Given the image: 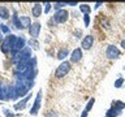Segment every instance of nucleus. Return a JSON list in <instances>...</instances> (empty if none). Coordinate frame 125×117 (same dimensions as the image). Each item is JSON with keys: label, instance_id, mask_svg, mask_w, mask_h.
<instances>
[{"label": "nucleus", "instance_id": "nucleus-1", "mask_svg": "<svg viewBox=\"0 0 125 117\" xmlns=\"http://www.w3.org/2000/svg\"><path fill=\"white\" fill-rule=\"evenodd\" d=\"M18 37H16L13 34H8L4 40L1 42V52L3 53H9L13 51L14 48V44H16V40H17Z\"/></svg>", "mask_w": 125, "mask_h": 117}, {"label": "nucleus", "instance_id": "nucleus-2", "mask_svg": "<svg viewBox=\"0 0 125 117\" xmlns=\"http://www.w3.org/2000/svg\"><path fill=\"white\" fill-rule=\"evenodd\" d=\"M69 70H70V62L69 61H62L61 64L57 66L56 72H55V77H56V78L65 77L66 74L69 73Z\"/></svg>", "mask_w": 125, "mask_h": 117}, {"label": "nucleus", "instance_id": "nucleus-3", "mask_svg": "<svg viewBox=\"0 0 125 117\" xmlns=\"http://www.w3.org/2000/svg\"><path fill=\"white\" fill-rule=\"evenodd\" d=\"M105 56H107L108 58H111V60H113V58H119L120 57V49L113 44L108 46L107 51H105Z\"/></svg>", "mask_w": 125, "mask_h": 117}, {"label": "nucleus", "instance_id": "nucleus-4", "mask_svg": "<svg viewBox=\"0 0 125 117\" xmlns=\"http://www.w3.org/2000/svg\"><path fill=\"white\" fill-rule=\"evenodd\" d=\"M68 16H69V13L65 9H60V10H56V13L53 16V20L57 23H64L68 20Z\"/></svg>", "mask_w": 125, "mask_h": 117}, {"label": "nucleus", "instance_id": "nucleus-5", "mask_svg": "<svg viewBox=\"0 0 125 117\" xmlns=\"http://www.w3.org/2000/svg\"><path fill=\"white\" fill-rule=\"evenodd\" d=\"M25 43H26V40H25V38L22 37H18L17 38V40H16V44H14V48H13V51H12V55H17V53H20L21 51L25 48Z\"/></svg>", "mask_w": 125, "mask_h": 117}, {"label": "nucleus", "instance_id": "nucleus-6", "mask_svg": "<svg viewBox=\"0 0 125 117\" xmlns=\"http://www.w3.org/2000/svg\"><path fill=\"white\" fill-rule=\"evenodd\" d=\"M41 23L39 22H34L31 23V26L29 27V34L30 37H33V39H37L39 37V33H41Z\"/></svg>", "mask_w": 125, "mask_h": 117}, {"label": "nucleus", "instance_id": "nucleus-7", "mask_svg": "<svg viewBox=\"0 0 125 117\" xmlns=\"http://www.w3.org/2000/svg\"><path fill=\"white\" fill-rule=\"evenodd\" d=\"M41 101H42V91H38L37 94V98H35V103L33 105V108L30 109V115L35 116L39 111V108H41Z\"/></svg>", "mask_w": 125, "mask_h": 117}, {"label": "nucleus", "instance_id": "nucleus-8", "mask_svg": "<svg viewBox=\"0 0 125 117\" xmlns=\"http://www.w3.org/2000/svg\"><path fill=\"white\" fill-rule=\"evenodd\" d=\"M93 44H94V37L93 35H86L81 42V47L83 49H90L93 47Z\"/></svg>", "mask_w": 125, "mask_h": 117}, {"label": "nucleus", "instance_id": "nucleus-9", "mask_svg": "<svg viewBox=\"0 0 125 117\" xmlns=\"http://www.w3.org/2000/svg\"><path fill=\"white\" fill-rule=\"evenodd\" d=\"M82 58V49L76 48L73 49V52L70 53V62H78Z\"/></svg>", "mask_w": 125, "mask_h": 117}, {"label": "nucleus", "instance_id": "nucleus-10", "mask_svg": "<svg viewBox=\"0 0 125 117\" xmlns=\"http://www.w3.org/2000/svg\"><path fill=\"white\" fill-rule=\"evenodd\" d=\"M20 22H21L22 29H26V27H30L31 26L30 17H27V16H20Z\"/></svg>", "mask_w": 125, "mask_h": 117}, {"label": "nucleus", "instance_id": "nucleus-11", "mask_svg": "<svg viewBox=\"0 0 125 117\" xmlns=\"http://www.w3.org/2000/svg\"><path fill=\"white\" fill-rule=\"evenodd\" d=\"M31 14L34 17H39L42 14V5L41 4H34V7L31 8Z\"/></svg>", "mask_w": 125, "mask_h": 117}, {"label": "nucleus", "instance_id": "nucleus-12", "mask_svg": "<svg viewBox=\"0 0 125 117\" xmlns=\"http://www.w3.org/2000/svg\"><path fill=\"white\" fill-rule=\"evenodd\" d=\"M31 98V94H29L25 99H22V101H20V103H17V104H14V109H23L25 108V105H26V103L29 101V99Z\"/></svg>", "mask_w": 125, "mask_h": 117}, {"label": "nucleus", "instance_id": "nucleus-13", "mask_svg": "<svg viewBox=\"0 0 125 117\" xmlns=\"http://www.w3.org/2000/svg\"><path fill=\"white\" fill-rule=\"evenodd\" d=\"M0 17L3 20H8L9 18V10L7 7H0Z\"/></svg>", "mask_w": 125, "mask_h": 117}, {"label": "nucleus", "instance_id": "nucleus-14", "mask_svg": "<svg viewBox=\"0 0 125 117\" xmlns=\"http://www.w3.org/2000/svg\"><path fill=\"white\" fill-rule=\"evenodd\" d=\"M121 113V111H119V109L116 108H111L107 111V117H117Z\"/></svg>", "mask_w": 125, "mask_h": 117}, {"label": "nucleus", "instance_id": "nucleus-15", "mask_svg": "<svg viewBox=\"0 0 125 117\" xmlns=\"http://www.w3.org/2000/svg\"><path fill=\"white\" fill-rule=\"evenodd\" d=\"M68 53H69L68 48H62V49L59 51V53H57V58H59V60H64V58H65L66 56H68Z\"/></svg>", "mask_w": 125, "mask_h": 117}, {"label": "nucleus", "instance_id": "nucleus-16", "mask_svg": "<svg viewBox=\"0 0 125 117\" xmlns=\"http://www.w3.org/2000/svg\"><path fill=\"white\" fill-rule=\"evenodd\" d=\"M80 10L85 16V14H89L90 12H91V8H90V5H87V4H81V5H80Z\"/></svg>", "mask_w": 125, "mask_h": 117}, {"label": "nucleus", "instance_id": "nucleus-17", "mask_svg": "<svg viewBox=\"0 0 125 117\" xmlns=\"http://www.w3.org/2000/svg\"><path fill=\"white\" fill-rule=\"evenodd\" d=\"M12 21H13V25H14L16 27H17V29H20V30L22 29V26H21V22H20V17H18L17 14H14L13 17H12Z\"/></svg>", "mask_w": 125, "mask_h": 117}, {"label": "nucleus", "instance_id": "nucleus-18", "mask_svg": "<svg viewBox=\"0 0 125 117\" xmlns=\"http://www.w3.org/2000/svg\"><path fill=\"white\" fill-rule=\"evenodd\" d=\"M113 108L121 111V109L125 108V103H123V101H120V100H115V101H113Z\"/></svg>", "mask_w": 125, "mask_h": 117}, {"label": "nucleus", "instance_id": "nucleus-19", "mask_svg": "<svg viewBox=\"0 0 125 117\" xmlns=\"http://www.w3.org/2000/svg\"><path fill=\"white\" fill-rule=\"evenodd\" d=\"M29 46L33 47L34 49H39V43L37 42V39H30V40H29Z\"/></svg>", "mask_w": 125, "mask_h": 117}, {"label": "nucleus", "instance_id": "nucleus-20", "mask_svg": "<svg viewBox=\"0 0 125 117\" xmlns=\"http://www.w3.org/2000/svg\"><path fill=\"white\" fill-rule=\"evenodd\" d=\"M94 103H95V99H94V98H91V99L89 100V103H87V105H86L85 111H86V112H90V111H91V107H93V105H94Z\"/></svg>", "mask_w": 125, "mask_h": 117}, {"label": "nucleus", "instance_id": "nucleus-21", "mask_svg": "<svg viewBox=\"0 0 125 117\" xmlns=\"http://www.w3.org/2000/svg\"><path fill=\"white\" fill-rule=\"evenodd\" d=\"M123 83H124V78H119L117 81H115V87L116 88H120L121 86H123Z\"/></svg>", "mask_w": 125, "mask_h": 117}, {"label": "nucleus", "instance_id": "nucleus-22", "mask_svg": "<svg viewBox=\"0 0 125 117\" xmlns=\"http://www.w3.org/2000/svg\"><path fill=\"white\" fill-rule=\"evenodd\" d=\"M3 113H4V115H5L7 117H14V113H12L9 109H7V108L3 109Z\"/></svg>", "mask_w": 125, "mask_h": 117}, {"label": "nucleus", "instance_id": "nucleus-23", "mask_svg": "<svg viewBox=\"0 0 125 117\" xmlns=\"http://www.w3.org/2000/svg\"><path fill=\"white\" fill-rule=\"evenodd\" d=\"M0 30H1L4 34H8V33H9V29H8L7 25H0Z\"/></svg>", "mask_w": 125, "mask_h": 117}, {"label": "nucleus", "instance_id": "nucleus-24", "mask_svg": "<svg viewBox=\"0 0 125 117\" xmlns=\"http://www.w3.org/2000/svg\"><path fill=\"white\" fill-rule=\"evenodd\" d=\"M83 21H85V26H89L90 25V17H89V14H85L83 16Z\"/></svg>", "mask_w": 125, "mask_h": 117}, {"label": "nucleus", "instance_id": "nucleus-25", "mask_svg": "<svg viewBox=\"0 0 125 117\" xmlns=\"http://www.w3.org/2000/svg\"><path fill=\"white\" fill-rule=\"evenodd\" d=\"M44 5H46V8H44V13H48L50 9H51V4H50V3H46Z\"/></svg>", "mask_w": 125, "mask_h": 117}, {"label": "nucleus", "instance_id": "nucleus-26", "mask_svg": "<svg viewBox=\"0 0 125 117\" xmlns=\"http://www.w3.org/2000/svg\"><path fill=\"white\" fill-rule=\"evenodd\" d=\"M121 47L125 49V39H124V40H121Z\"/></svg>", "mask_w": 125, "mask_h": 117}, {"label": "nucleus", "instance_id": "nucleus-27", "mask_svg": "<svg viewBox=\"0 0 125 117\" xmlns=\"http://www.w3.org/2000/svg\"><path fill=\"white\" fill-rule=\"evenodd\" d=\"M87 113H89V112H86V111H85L83 113H82V116H81V117H87Z\"/></svg>", "mask_w": 125, "mask_h": 117}, {"label": "nucleus", "instance_id": "nucleus-28", "mask_svg": "<svg viewBox=\"0 0 125 117\" xmlns=\"http://www.w3.org/2000/svg\"><path fill=\"white\" fill-rule=\"evenodd\" d=\"M100 5H102V3H96V4H95V8H99Z\"/></svg>", "mask_w": 125, "mask_h": 117}, {"label": "nucleus", "instance_id": "nucleus-29", "mask_svg": "<svg viewBox=\"0 0 125 117\" xmlns=\"http://www.w3.org/2000/svg\"><path fill=\"white\" fill-rule=\"evenodd\" d=\"M0 40H4V39H3V37H1V31H0Z\"/></svg>", "mask_w": 125, "mask_h": 117}, {"label": "nucleus", "instance_id": "nucleus-30", "mask_svg": "<svg viewBox=\"0 0 125 117\" xmlns=\"http://www.w3.org/2000/svg\"><path fill=\"white\" fill-rule=\"evenodd\" d=\"M105 117H107V116H105Z\"/></svg>", "mask_w": 125, "mask_h": 117}]
</instances>
